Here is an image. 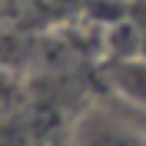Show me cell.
<instances>
[{
	"instance_id": "cell-1",
	"label": "cell",
	"mask_w": 146,
	"mask_h": 146,
	"mask_svg": "<svg viewBox=\"0 0 146 146\" xmlns=\"http://www.w3.org/2000/svg\"><path fill=\"white\" fill-rule=\"evenodd\" d=\"M73 146H146V136L139 129L126 126V123H116V119H106V116H93L76 129Z\"/></svg>"
},
{
	"instance_id": "cell-2",
	"label": "cell",
	"mask_w": 146,
	"mask_h": 146,
	"mask_svg": "<svg viewBox=\"0 0 146 146\" xmlns=\"http://www.w3.org/2000/svg\"><path fill=\"white\" fill-rule=\"evenodd\" d=\"M110 83L113 90L126 103L146 113V60H123L110 70Z\"/></svg>"
},
{
	"instance_id": "cell-3",
	"label": "cell",
	"mask_w": 146,
	"mask_h": 146,
	"mask_svg": "<svg viewBox=\"0 0 146 146\" xmlns=\"http://www.w3.org/2000/svg\"><path fill=\"white\" fill-rule=\"evenodd\" d=\"M13 103V83H10V76L3 70H0V113Z\"/></svg>"
}]
</instances>
